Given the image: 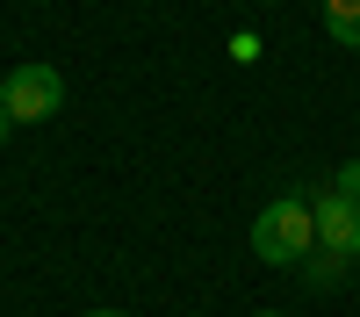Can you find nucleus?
<instances>
[{
  "instance_id": "nucleus-2",
  "label": "nucleus",
  "mask_w": 360,
  "mask_h": 317,
  "mask_svg": "<svg viewBox=\"0 0 360 317\" xmlns=\"http://www.w3.org/2000/svg\"><path fill=\"white\" fill-rule=\"evenodd\" d=\"M0 108H8V123H51V115L65 108L58 65H15L8 79H0Z\"/></svg>"
},
{
  "instance_id": "nucleus-7",
  "label": "nucleus",
  "mask_w": 360,
  "mask_h": 317,
  "mask_svg": "<svg viewBox=\"0 0 360 317\" xmlns=\"http://www.w3.org/2000/svg\"><path fill=\"white\" fill-rule=\"evenodd\" d=\"M86 317H123V310H86Z\"/></svg>"
},
{
  "instance_id": "nucleus-6",
  "label": "nucleus",
  "mask_w": 360,
  "mask_h": 317,
  "mask_svg": "<svg viewBox=\"0 0 360 317\" xmlns=\"http://www.w3.org/2000/svg\"><path fill=\"white\" fill-rule=\"evenodd\" d=\"M0 144H8V108H0Z\"/></svg>"
},
{
  "instance_id": "nucleus-5",
  "label": "nucleus",
  "mask_w": 360,
  "mask_h": 317,
  "mask_svg": "<svg viewBox=\"0 0 360 317\" xmlns=\"http://www.w3.org/2000/svg\"><path fill=\"white\" fill-rule=\"evenodd\" d=\"M332 195H346V202H360V159H346V166H339V181H332Z\"/></svg>"
},
{
  "instance_id": "nucleus-4",
  "label": "nucleus",
  "mask_w": 360,
  "mask_h": 317,
  "mask_svg": "<svg viewBox=\"0 0 360 317\" xmlns=\"http://www.w3.org/2000/svg\"><path fill=\"white\" fill-rule=\"evenodd\" d=\"M324 29H332V44L360 51V0H324Z\"/></svg>"
},
{
  "instance_id": "nucleus-8",
  "label": "nucleus",
  "mask_w": 360,
  "mask_h": 317,
  "mask_svg": "<svg viewBox=\"0 0 360 317\" xmlns=\"http://www.w3.org/2000/svg\"><path fill=\"white\" fill-rule=\"evenodd\" d=\"M259 317H274V310H259Z\"/></svg>"
},
{
  "instance_id": "nucleus-3",
  "label": "nucleus",
  "mask_w": 360,
  "mask_h": 317,
  "mask_svg": "<svg viewBox=\"0 0 360 317\" xmlns=\"http://www.w3.org/2000/svg\"><path fill=\"white\" fill-rule=\"evenodd\" d=\"M310 224H317V252L360 259V202H346V195H317V202H310Z\"/></svg>"
},
{
  "instance_id": "nucleus-1",
  "label": "nucleus",
  "mask_w": 360,
  "mask_h": 317,
  "mask_svg": "<svg viewBox=\"0 0 360 317\" xmlns=\"http://www.w3.org/2000/svg\"><path fill=\"white\" fill-rule=\"evenodd\" d=\"M252 252L266 267H295L303 252H317V224H310V202L303 195H281L252 216Z\"/></svg>"
}]
</instances>
